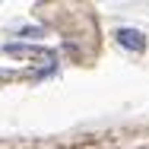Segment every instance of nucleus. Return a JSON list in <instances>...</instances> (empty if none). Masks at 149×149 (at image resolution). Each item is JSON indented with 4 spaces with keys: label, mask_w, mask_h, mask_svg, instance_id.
Listing matches in <instances>:
<instances>
[{
    "label": "nucleus",
    "mask_w": 149,
    "mask_h": 149,
    "mask_svg": "<svg viewBox=\"0 0 149 149\" xmlns=\"http://www.w3.org/2000/svg\"><path fill=\"white\" fill-rule=\"evenodd\" d=\"M118 45L120 48H127V51H146V35L140 29H130V26H124V29H118Z\"/></svg>",
    "instance_id": "f257e3e1"
},
{
    "label": "nucleus",
    "mask_w": 149,
    "mask_h": 149,
    "mask_svg": "<svg viewBox=\"0 0 149 149\" xmlns=\"http://www.w3.org/2000/svg\"><path fill=\"white\" fill-rule=\"evenodd\" d=\"M19 38H45V29L41 26H22L19 29Z\"/></svg>",
    "instance_id": "7ed1b4c3"
},
{
    "label": "nucleus",
    "mask_w": 149,
    "mask_h": 149,
    "mask_svg": "<svg viewBox=\"0 0 149 149\" xmlns=\"http://www.w3.org/2000/svg\"><path fill=\"white\" fill-rule=\"evenodd\" d=\"M3 51H6V54H13V57H35V54H48V51H41V48H35V45H22V41H10V45H3Z\"/></svg>",
    "instance_id": "f03ea898"
}]
</instances>
